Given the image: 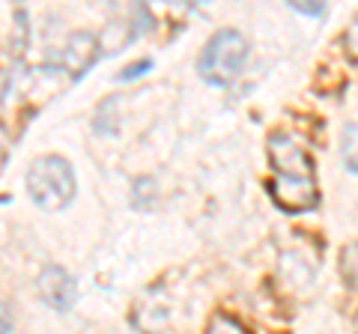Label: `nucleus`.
<instances>
[{
    "label": "nucleus",
    "instance_id": "nucleus-7",
    "mask_svg": "<svg viewBox=\"0 0 358 334\" xmlns=\"http://www.w3.org/2000/svg\"><path fill=\"white\" fill-rule=\"evenodd\" d=\"M341 277L358 293V242H346L341 248Z\"/></svg>",
    "mask_w": 358,
    "mask_h": 334
},
{
    "label": "nucleus",
    "instance_id": "nucleus-12",
    "mask_svg": "<svg viewBox=\"0 0 358 334\" xmlns=\"http://www.w3.org/2000/svg\"><path fill=\"white\" fill-rule=\"evenodd\" d=\"M0 334H13V314L3 302H0Z\"/></svg>",
    "mask_w": 358,
    "mask_h": 334
},
{
    "label": "nucleus",
    "instance_id": "nucleus-5",
    "mask_svg": "<svg viewBox=\"0 0 358 334\" xmlns=\"http://www.w3.org/2000/svg\"><path fill=\"white\" fill-rule=\"evenodd\" d=\"M36 293L51 310H69L78 302V284L63 266H45L36 277Z\"/></svg>",
    "mask_w": 358,
    "mask_h": 334
},
{
    "label": "nucleus",
    "instance_id": "nucleus-4",
    "mask_svg": "<svg viewBox=\"0 0 358 334\" xmlns=\"http://www.w3.org/2000/svg\"><path fill=\"white\" fill-rule=\"evenodd\" d=\"M102 57V45H99V36L96 33H72L69 42L63 45V54L57 66L72 78V81H78V78H84L90 69H93V63Z\"/></svg>",
    "mask_w": 358,
    "mask_h": 334
},
{
    "label": "nucleus",
    "instance_id": "nucleus-1",
    "mask_svg": "<svg viewBox=\"0 0 358 334\" xmlns=\"http://www.w3.org/2000/svg\"><path fill=\"white\" fill-rule=\"evenodd\" d=\"M268 164H272V200L281 212L301 215L320 206L317 164L310 152L287 131L268 135Z\"/></svg>",
    "mask_w": 358,
    "mask_h": 334
},
{
    "label": "nucleus",
    "instance_id": "nucleus-10",
    "mask_svg": "<svg viewBox=\"0 0 358 334\" xmlns=\"http://www.w3.org/2000/svg\"><path fill=\"white\" fill-rule=\"evenodd\" d=\"M289 9L299 15H308V18H322L326 15V3H320V0H301V3H289Z\"/></svg>",
    "mask_w": 358,
    "mask_h": 334
},
{
    "label": "nucleus",
    "instance_id": "nucleus-8",
    "mask_svg": "<svg viewBox=\"0 0 358 334\" xmlns=\"http://www.w3.org/2000/svg\"><path fill=\"white\" fill-rule=\"evenodd\" d=\"M206 334H248V331L239 326V319H233V317H227V314H218L215 319L209 322Z\"/></svg>",
    "mask_w": 358,
    "mask_h": 334
},
{
    "label": "nucleus",
    "instance_id": "nucleus-2",
    "mask_svg": "<svg viewBox=\"0 0 358 334\" xmlns=\"http://www.w3.org/2000/svg\"><path fill=\"white\" fill-rule=\"evenodd\" d=\"M248 54H251V45L245 39V33L224 27L218 33H212L203 51H200L197 72L209 87H230L242 75Z\"/></svg>",
    "mask_w": 358,
    "mask_h": 334
},
{
    "label": "nucleus",
    "instance_id": "nucleus-13",
    "mask_svg": "<svg viewBox=\"0 0 358 334\" xmlns=\"http://www.w3.org/2000/svg\"><path fill=\"white\" fill-rule=\"evenodd\" d=\"M6 164V143H3V131H0V170H3Z\"/></svg>",
    "mask_w": 358,
    "mask_h": 334
},
{
    "label": "nucleus",
    "instance_id": "nucleus-11",
    "mask_svg": "<svg viewBox=\"0 0 358 334\" xmlns=\"http://www.w3.org/2000/svg\"><path fill=\"white\" fill-rule=\"evenodd\" d=\"M343 45H346V51H350V57L358 60V15L352 18V24L343 33Z\"/></svg>",
    "mask_w": 358,
    "mask_h": 334
},
{
    "label": "nucleus",
    "instance_id": "nucleus-3",
    "mask_svg": "<svg viewBox=\"0 0 358 334\" xmlns=\"http://www.w3.org/2000/svg\"><path fill=\"white\" fill-rule=\"evenodd\" d=\"M27 191L33 197V203L45 209V212L66 209L78 191L75 167L66 159H60V155H42L27 170Z\"/></svg>",
    "mask_w": 358,
    "mask_h": 334
},
{
    "label": "nucleus",
    "instance_id": "nucleus-6",
    "mask_svg": "<svg viewBox=\"0 0 358 334\" xmlns=\"http://www.w3.org/2000/svg\"><path fill=\"white\" fill-rule=\"evenodd\" d=\"M341 159L346 170L358 176V122H350L341 131Z\"/></svg>",
    "mask_w": 358,
    "mask_h": 334
},
{
    "label": "nucleus",
    "instance_id": "nucleus-9",
    "mask_svg": "<svg viewBox=\"0 0 358 334\" xmlns=\"http://www.w3.org/2000/svg\"><path fill=\"white\" fill-rule=\"evenodd\" d=\"M152 69V57H143V60H138V63H131V66H126V69H122L120 75H117V81H138V78H143Z\"/></svg>",
    "mask_w": 358,
    "mask_h": 334
}]
</instances>
